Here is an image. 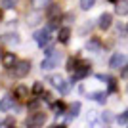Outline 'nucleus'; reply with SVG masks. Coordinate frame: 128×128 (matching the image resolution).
Masks as SVG:
<instances>
[{
	"label": "nucleus",
	"instance_id": "1",
	"mask_svg": "<svg viewBox=\"0 0 128 128\" xmlns=\"http://www.w3.org/2000/svg\"><path fill=\"white\" fill-rule=\"evenodd\" d=\"M29 71H31V63L27 61V59H23V61H16V67H14V76H17V78H23L25 75H29Z\"/></svg>",
	"mask_w": 128,
	"mask_h": 128
},
{
	"label": "nucleus",
	"instance_id": "2",
	"mask_svg": "<svg viewBox=\"0 0 128 128\" xmlns=\"http://www.w3.org/2000/svg\"><path fill=\"white\" fill-rule=\"evenodd\" d=\"M27 126H42L44 122H46V113L38 111V113H32V115H29L27 117Z\"/></svg>",
	"mask_w": 128,
	"mask_h": 128
},
{
	"label": "nucleus",
	"instance_id": "3",
	"mask_svg": "<svg viewBox=\"0 0 128 128\" xmlns=\"http://www.w3.org/2000/svg\"><path fill=\"white\" fill-rule=\"evenodd\" d=\"M59 59H61V52H56L54 50V54H50V56H46V59L42 61V69H54L56 65L59 63Z\"/></svg>",
	"mask_w": 128,
	"mask_h": 128
},
{
	"label": "nucleus",
	"instance_id": "4",
	"mask_svg": "<svg viewBox=\"0 0 128 128\" xmlns=\"http://www.w3.org/2000/svg\"><path fill=\"white\" fill-rule=\"evenodd\" d=\"M50 31H52V29H50V27H46V29H42V31H38L36 34H34V40H36L42 48L50 44Z\"/></svg>",
	"mask_w": 128,
	"mask_h": 128
},
{
	"label": "nucleus",
	"instance_id": "5",
	"mask_svg": "<svg viewBox=\"0 0 128 128\" xmlns=\"http://www.w3.org/2000/svg\"><path fill=\"white\" fill-rule=\"evenodd\" d=\"M88 75H90V67H88V65H82V67L75 69V73H73V76H71V82H76V80H80V78H86Z\"/></svg>",
	"mask_w": 128,
	"mask_h": 128
},
{
	"label": "nucleus",
	"instance_id": "6",
	"mask_svg": "<svg viewBox=\"0 0 128 128\" xmlns=\"http://www.w3.org/2000/svg\"><path fill=\"white\" fill-rule=\"evenodd\" d=\"M124 61H126V59H124L122 54H113L111 59H109V67H111V69H120L124 65Z\"/></svg>",
	"mask_w": 128,
	"mask_h": 128
},
{
	"label": "nucleus",
	"instance_id": "7",
	"mask_svg": "<svg viewBox=\"0 0 128 128\" xmlns=\"http://www.w3.org/2000/svg\"><path fill=\"white\" fill-rule=\"evenodd\" d=\"M111 23H113V16L111 14H102V16H100V23H98V25H100V29H103V31H105V29H109V27H111Z\"/></svg>",
	"mask_w": 128,
	"mask_h": 128
},
{
	"label": "nucleus",
	"instance_id": "8",
	"mask_svg": "<svg viewBox=\"0 0 128 128\" xmlns=\"http://www.w3.org/2000/svg\"><path fill=\"white\" fill-rule=\"evenodd\" d=\"M14 63H16L14 52H6L4 56H2V65H4V67H14Z\"/></svg>",
	"mask_w": 128,
	"mask_h": 128
},
{
	"label": "nucleus",
	"instance_id": "9",
	"mask_svg": "<svg viewBox=\"0 0 128 128\" xmlns=\"http://www.w3.org/2000/svg\"><path fill=\"white\" fill-rule=\"evenodd\" d=\"M69 36H71V29L69 27H61V29H59V40H61V42H69Z\"/></svg>",
	"mask_w": 128,
	"mask_h": 128
},
{
	"label": "nucleus",
	"instance_id": "10",
	"mask_svg": "<svg viewBox=\"0 0 128 128\" xmlns=\"http://www.w3.org/2000/svg\"><path fill=\"white\" fill-rule=\"evenodd\" d=\"M14 96H16V98H27V96H29V88L23 86V84H19L16 90H14Z\"/></svg>",
	"mask_w": 128,
	"mask_h": 128
},
{
	"label": "nucleus",
	"instance_id": "11",
	"mask_svg": "<svg viewBox=\"0 0 128 128\" xmlns=\"http://www.w3.org/2000/svg\"><path fill=\"white\" fill-rule=\"evenodd\" d=\"M78 111H80V103H78V102H75L73 105L69 107V115H67V122H69V120H71L73 117H76V115H78Z\"/></svg>",
	"mask_w": 128,
	"mask_h": 128
},
{
	"label": "nucleus",
	"instance_id": "12",
	"mask_svg": "<svg viewBox=\"0 0 128 128\" xmlns=\"http://www.w3.org/2000/svg\"><path fill=\"white\" fill-rule=\"evenodd\" d=\"M12 107H14V98H4L0 102V111H8Z\"/></svg>",
	"mask_w": 128,
	"mask_h": 128
},
{
	"label": "nucleus",
	"instance_id": "13",
	"mask_svg": "<svg viewBox=\"0 0 128 128\" xmlns=\"http://www.w3.org/2000/svg\"><path fill=\"white\" fill-rule=\"evenodd\" d=\"M117 14H120V16H126L128 14V0H120L117 4Z\"/></svg>",
	"mask_w": 128,
	"mask_h": 128
},
{
	"label": "nucleus",
	"instance_id": "14",
	"mask_svg": "<svg viewBox=\"0 0 128 128\" xmlns=\"http://www.w3.org/2000/svg\"><path fill=\"white\" fill-rule=\"evenodd\" d=\"M90 98H92V100H96L98 103H105L107 94H105V92H94V94H90Z\"/></svg>",
	"mask_w": 128,
	"mask_h": 128
},
{
	"label": "nucleus",
	"instance_id": "15",
	"mask_svg": "<svg viewBox=\"0 0 128 128\" xmlns=\"http://www.w3.org/2000/svg\"><path fill=\"white\" fill-rule=\"evenodd\" d=\"M59 14V6H56V4H52L48 8V12H46V16L50 17V19H56V16Z\"/></svg>",
	"mask_w": 128,
	"mask_h": 128
},
{
	"label": "nucleus",
	"instance_id": "16",
	"mask_svg": "<svg viewBox=\"0 0 128 128\" xmlns=\"http://www.w3.org/2000/svg\"><path fill=\"white\" fill-rule=\"evenodd\" d=\"M50 82H52V84L56 86V88H59V86L63 84V78H61L59 75H54V76H50Z\"/></svg>",
	"mask_w": 128,
	"mask_h": 128
},
{
	"label": "nucleus",
	"instance_id": "17",
	"mask_svg": "<svg viewBox=\"0 0 128 128\" xmlns=\"http://www.w3.org/2000/svg\"><path fill=\"white\" fill-rule=\"evenodd\" d=\"M6 42H8V44H19V36H17L16 32H14V34L10 32V34L6 36Z\"/></svg>",
	"mask_w": 128,
	"mask_h": 128
},
{
	"label": "nucleus",
	"instance_id": "18",
	"mask_svg": "<svg viewBox=\"0 0 128 128\" xmlns=\"http://www.w3.org/2000/svg\"><path fill=\"white\" fill-rule=\"evenodd\" d=\"M54 111H56V115H63L65 105H63L61 102H59V103H54Z\"/></svg>",
	"mask_w": 128,
	"mask_h": 128
},
{
	"label": "nucleus",
	"instance_id": "19",
	"mask_svg": "<svg viewBox=\"0 0 128 128\" xmlns=\"http://www.w3.org/2000/svg\"><path fill=\"white\" fill-rule=\"evenodd\" d=\"M86 48H88V50H100V42L92 38V40H88V44H86Z\"/></svg>",
	"mask_w": 128,
	"mask_h": 128
},
{
	"label": "nucleus",
	"instance_id": "20",
	"mask_svg": "<svg viewBox=\"0 0 128 128\" xmlns=\"http://www.w3.org/2000/svg\"><path fill=\"white\" fill-rule=\"evenodd\" d=\"M92 6H94V0H80V8L82 10H90Z\"/></svg>",
	"mask_w": 128,
	"mask_h": 128
},
{
	"label": "nucleus",
	"instance_id": "21",
	"mask_svg": "<svg viewBox=\"0 0 128 128\" xmlns=\"http://www.w3.org/2000/svg\"><path fill=\"white\" fill-rule=\"evenodd\" d=\"M117 122H120V124H122V122H128V109H126L124 113H120V115L117 117Z\"/></svg>",
	"mask_w": 128,
	"mask_h": 128
},
{
	"label": "nucleus",
	"instance_id": "22",
	"mask_svg": "<svg viewBox=\"0 0 128 128\" xmlns=\"http://www.w3.org/2000/svg\"><path fill=\"white\" fill-rule=\"evenodd\" d=\"M42 90H44L42 82H36V84L32 86V92H34V94H42Z\"/></svg>",
	"mask_w": 128,
	"mask_h": 128
},
{
	"label": "nucleus",
	"instance_id": "23",
	"mask_svg": "<svg viewBox=\"0 0 128 128\" xmlns=\"http://www.w3.org/2000/svg\"><path fill=\"white\" fill-rule=\"evenodd\" d=\"M102 120H103V122H111V120H113V115H111L109 111H105V113L102 115Z\"/></svg>",
	"mask_w": 128,
	"mask_h": 128
},
{
	"label": "nucleus",
	"instance_id": "24",
	"mask_svg": "<svg viewBox=\"0 0 128 128\" xmlns=\"http://www.w3.org/2000/svg\"><path fill=\"white\" fill-rule=\"evenodd\" d=\"M2 4H4V8H14L16 0H2Z\"/></svg>",
	"mask_w": 128,
	"mask_h": 128
},
{
	"label": "nucleus",
	"instance_id": "25",
	"mask_svg": "<svg viewBox=\"0 0 128 128\" xmlns=\"http://www.w3.org/2000/svg\"><path fill=\"white\" fill-rule=\"evenodd\" d=\"M58 90H59V92H61V94H67V92H69V84H65V82H63V84L59 86Z\"/></svg>",
	"mask_w": 128,
	"mask_h": 128
},
{
	"label": "nucleus",
	"instance_id": "26",
	"mask_svg": "<svg viewBox=\"0 0 128 128\" xmlns=\"http://www.w3.org/2000/svg\"><path fill=\"white\" fill-rule=\"evenodd\" d=\"M50 0H34V6H36V8H42L44 4H48Z\"/></svg>",
	"mask_w": 128,
	"mask_h": 128
},
{
	"label": "nucleus",
	"instance_id": "27",
	"mask_svg": "<svg viewBox=\"0 0 128 128\" xmlns=\"http://www.w3.org/2000/svg\"><path fill=\"white\" fill-rule=\"evenodd\" d=\"M115 90H117V84L113 78H109V92H115Z\"/></svg>",
	"mask_w": 128,
	"mask_h": 128
},
{
	"label": "nucleus",
	"instance_id": "28",
	"mask_svg": "<svg viewBox=\"0 0 128 128\" xmlns=\"http://www.w3.org/2000/svg\"><path fill=\"white\" fill-rule=\"evenodd\" d=\"M120 76L128 78V65H122V71H120Z\"/></svg>",
	"mask_w": 128,
	"mask_h": 128
},
{
	"label": "nucleus",
	"instance_id": "29",
	"mask_svg": "<svg viewBox=\"0 0 128 128\" xmlns=\"http://www.w3.org/2000/svg\"><path fill=\"white\" fill-rule=\"evenodd\" d=\"M34 107H38V100H32V102H29V109H34Z\"/></svg>",
	"mask_w": 128,
	"mask_h": 128
},
{
	"label": "nucleus",
	"instance_id": "30",
	"mask_svg": "<svg viewBox=\"0 0 128 128\" xmlns=\"http://www.w3.org/2000/svg\"><path fill=\"white\" fill-rule=\"evenodd\" d=\"M14 122H16L14 118H6V120H4V122H2V124H4V126H12V124H14Z\"/></svg>",
	"mask_w": 128,
	"mask_h": 128
},
{
	"label": "nucleus",
	"instance_id": "31",
	"mask_svg": "<svg viewBox=\"0 0 128 128\" xmlns=\"http://www.w3.org/2000/svg\"><path fill=\"white\" fill-rule=\"evenodd\" d=\"M44 100H46V102H48V103H52V94H44Z\"/></svg>",
	"mask_w": 128,
	"mask_h": 128
},
{
	"label": "nucleus",
	"instance_id": "32",
	"mask_svg": "<svg viewBox=\"0 0 128 128\" xmlns=\"http://www.w3.org/2000/svg\"><path fill=\"white\" fill-rule=\"evenodd\" d=\"M109 2H117V0H109Z\"/></svg>",
	"mask_w": 128,
	"mask_h": 128
},
{
	"label": "nucleus",
	"instance_id": "33",
	"mask_svg": "<svg viewBox=\"0 0 128 128\" xmlns=\"http://www.w3.org/2000/svg\"><path fill=\"white\" fill-rule=\"evenodd\" d=\"M126 92H128V86H126Z\"/></svg>",
	"mask_w": 128,
	"mask_h": 128
},
{
	"label": "nucleus",
	"instance_id": "34",
	"mask_svg": "<svg viewBox=\"0 0 128 128\" xmlns=\"http://www.w3.org/2000/svg\"><path fill=\"white\" fill-rule=\"evenodd\" d=\"M126 29H128V27H126Z\"/></svg>",
	"mask_w": 128,
	"mask_h": 128
}]
</instances>
